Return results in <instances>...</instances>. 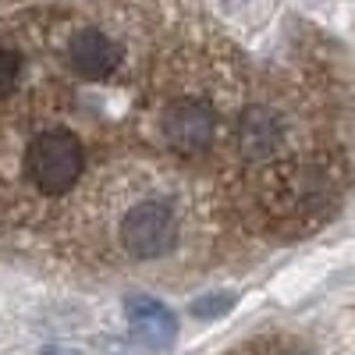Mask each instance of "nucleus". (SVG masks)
I'll return each mask as SVG.
<instances>
[{"mask_svg": "<svg viewBox=\"0 0 355 355\" xmlns=\"http://www.w3.org/2000/svg\"><path fill=\"white\" fill-rule=\"evenodd\" d=\"M21 167H25V178L33 182V189L40 196H50V199L68 196L78 185L82 167H85L82 142L68 128H46L25 146Z\"/></svg>", "mask_w": 355, "mask_h": 355, "instance_id": "nucleus-1", "label": "nucleus"}, {"mask_svg": "<svg viewBox=\"0 0 355 355\" xmlns=\"http://www.w3.org/2000/svg\"><path fill=\"white\" fill-rule=\"evenodd\" d=\"M178 242V220L164 199L135 202L121 220V245L132 259H160Z\"/></svg>", "mask_w": 355, "mask_h": 355, "instance_id": "nucleus-2", "label": "nucleus"}, {"mask_svg": "<svg viewBox=\"0 0 355 355\" xmlns=\"http://www.w3.org/2000/svg\"><path fill=\"white\" fill-rule=\"evenodd\" d=\"M164 139L178 153H202L217 142V114L199 100H174L164 110Z\"/></svg>", "mask_w": 355, "mask_h": 355, "instance_id": "nucleus-3", "label": "nucleus"}, {"mask_svg": "<svg viewBox=\"0 0 355 355\" xmlns=\"http://www.w3.org/2000/svg\"><path fill=\"white\" fill-rule=\"evenodd\" d=\"M68 61L82 78L100 82L121 64V46H117V40H110L107 33H100V28H82V33H75L71 43H68Z\"/></svg>", "mask_w": 355, "mask_h": 355, "instance_id": "nucleus-4", "label": "nucleus"}, {"mask_svg": "<svg viewBox=\"0 0 355 355\" xmlns=\"http://www.w3.org/2000/svg\"><path fill=\"white\" fill-rule=\"evenodd\" d=\"M125 313H128V323H132V331L135 338L146 345V348H153V352H167L178 338V320L174 313L150 299V295H132V299H125Z\"/></svg>", "mask_w": 355, "mask_h": 355, "instance_id": "nucleus-5", "label": "nucleus"}, {"mask_svg": "<svg viewBox=\"0 0 355 355\" xmlns=\"http://www.w3.org/2000/svg\"><path fill=\"white\" fill-rule=\"evenodd\" d=\"M21 78V57L8 46H0V100H4Z\"/></svg>", "mask_w": 355, "mask_h": 355, "instance_id": "nucleus-6", "label": "nucleus"}, {"mask_svg": "<svg viewBox=\"0 0 355 355\" xmlns=\"http://www.w3.org/2000/svg\"><path fill=\"white\" fill-rule=\"evenodd\" d=\"M231 306H234L231 295H206V299L192 302V313H196L199 320H217V316H224Z\"/></svg>", "mask_w": 355, "mask_h": 355, "instance_id": "nucleus-7", "label": "nucleus"}, {"mask_svg": "<svg viewBox=\"0 0 355 355\" xmlns=\"http://www.w3.org/2000/svg\"><path fill=\"white\" fill-rule=\"evenodd\" d=\"M46 355H71V352H61V348H50Z\"/></svg>", "mask_w": 355, "mask_h": 355, "instance_id": "nucleus-8", "label": "nucleus"}]
</instances>
